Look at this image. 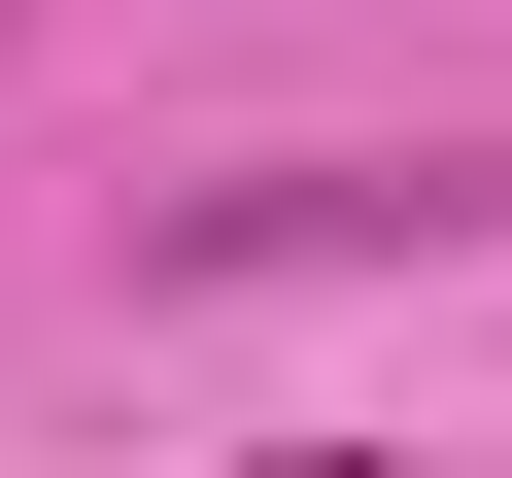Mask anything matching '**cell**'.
Returning a JSON list of instances; mask_svg holds the SVG:
<instances>
[{
    "label": "cell",
    "mask_w": 512,
    "mask_h": 478,
    "mask_svg": "<svg viewBox=\"0 0 512 478\" xmlns=\"http://www.w3.org/2000/svg\"><path fill=\"white\" fill-rule=\"evenodd\" d=\"M239 478H376V444H239Z\"/></svg>",
    "instance_id": "7a4b0ae2"
},
{
    "label": "cell",
    "mask_w": 512,
    "mask_h": 478,
    "mask_svg": "<svg viewBox=\"0 0 512 478\" xmlns=\"http://www.w3.org/2000/svg\"><path fill=\"white\" fill-rule=\"evenodd\" d=\"M512 171H205L171 205V274H376V239H478Z\"/></svg>",
    "instance_id": "6da1fadb"
}]
</instances>
